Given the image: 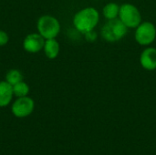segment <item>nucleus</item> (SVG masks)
<instances>
[{"instance_id": "nucleus-12", "label": "nucleus", "mask_w": 156, "mask_h": 155, "mask_svg": "<svg viewBox=\"0 0 156 155\" xmlns=\"http://www.w3.org/2000/svg\"><path fill=\"white\" fill-rule=\"evenodd\" d=\"M12 87H13V93L17 98L25 97L29 92V86L23 80L13 85Z\"/></svg>"}, {"instance_id": "nucleus-9", "label": "nucleus", "mask_w": 156, "mask_h": 155, "mask_svg": "<svg viewBox=\"0 0 156 155\" xmlns=\"http://www.w3.org/2000/svg\"><path fill=\"white\" fill-rule=\"evenodd\" d=\"M13 87L6 80L0 81V107L7 106L13 98Z\"/></svg>"}, {"instance_id": "nucleus-7", "label": "nucleus", "mask_w": 156, "mask_h": 155, "mask_svg": "<svg viewBox=\"0 0 156 155\" xmlns=\"http://www.w3.org/2000/svg\"><path fill=\"white\" fill-rule=\"evenodd\" d=\"M45 41L46 39L39 33L38 34L33 33L27 35L25 37L23 42V47L27 52L37 53L44 48Z\"/></svg>"}, {"instance_id": "nucleus-2", "label": "nucleus", "mask_w": 156, "mask_h": 155, "mask_svg": "<svg viewBox=\"0 0 156 155\" xmlns=\"http://www.w3.org/2000/svg\"><path fill=\"white\" fill-rule=\"evenodd\" d=\"M128 32V27L120 20L115 18L108 20L101 29V37L108 42H117L122 39Z\"/></svg>"}, {"instance_id": "nucleus-13", "label": "nucleus", "mask_w": 156, "mask_h": 155, "mask_svg": "<svg viewBox=\"0 0 156 155\" xmlns=\"http://www.w3.org/2000/svg\"><path fill=\"white\" fill-rule=\"evenodd\" d=\"M5 80L10 84V85H15L20 81L23 80V76L20 71L16 69H11L7 72L5 76Z\"/></svg>"}, {"instance_id": "nucleus-3", "label": "nucleus", "mask_w": 156, "mask_h": 155, "mask_svg": "<svg viewBox=\"0 0 156 155\" xmlns=\"http://www.w3.org/2000/svg\"><path fill=\"white\" fill-rule=\"evenodd\" d=\"M120 20L128 28H136L143 21L140 10L133 4H122L120 6Z\"/></svg>"}, {"instance_id": "nucleus-15", "label": "nucleus", "mask_w": 156, "mask_h": 155, "mask_svg": "<svg viewBox=\"0 0 156 155\" xmlns=\"http://www.w3.org/2000/svg\"><path fill=\"white\" fill-rule=\"evenodd\" d=\"M8 42V35L3 31L0 30V46H5Z\"/></svg>"}, {"instance_id": "nucleus-8", "label": "nucleus", "mask_w": 156, "mask_h": 155, "mask_svg": "<svg viewBox=\"0 0 156 155\" xmlns=\"http://www.w3.org/2000/svg\"><path fill=\"white\" fill-rule=\"evenodd\" d=\"M140 64L143 69L153 71L156 69V48L153 47L146 48L140 56Z\"/></svg>"}, {"instance_id": "nucleus-1", "label": "nucleus", "mask_w": 156, "mask_h": 155, "mask_svg": "<svg viewBox=\"0 0 156 155\" xmlns=\"http://www.w3.org/2000/svg\"><path fill=\"white\" fill-rule=\"evenodd\" d=\"M100 20V14L94 7L89 6L78 11L73 17V25L79 32L85 34L93 30Z\"/></svg>"}, {"instance_id": "nucleus-14", "label": "nucleus", "mask_w": 156, "mask_h": 155, "mask_svg": "<svg viewBox=\"0 0 156 155\" xmlns=\"http://www.w3.org/2000/svg\"><path fill=\"white\" fill-rule=\"evenodd\" d=\"M83 35L85 36L86 40L89 41V42H93L97 38V33L94 31V29L93 30H90V31H89V32H87V33H85Z\"/></svg>"}, {"instance_id": "nucleus-4", "label": "nucleus", "mask_w": 156, "mask_h": 155, "mask_svg": "<svg viewBox=\"0 0 156 155\" xmlns=\"http://www.w3.org/2000/svg\"><path fill=\"white\" fill-rule=\"evenodd\" d=\"M38 33L45 38H55L60 31V24L58 20L49 15L42 16L37 21Z\"/></svg>"}, {"instance_id": "nucleus-11", "label": "nucleus", "mask_w": 156, "mask_h": 155, "mask_svg": "<svg viewBox=\"0 0 156 155\" xmlns=\"http://www.w3.org/2000/svg\"><path fill=\"white\" fill-rule=\"evenodd\" d=\"M120 13V5L116 3H108L102 8V14L108 20L118 18Z\"/></svg>"}, {"instance_id": "nucleus-5", "label": "nucleus", "mask_w": 156, "mask_h": 155, "mask_svg": "<svg viewBox=\"0 0 156 155\" xmlns=\"http://www.w3.org/2000/svg\"><path fill=\"white\" fill-rule=\"evenodd\" d=\"M156 37L155 26L149 21L142 22L136 28L134 33V38L136 42L141 46L151 45Z\"/></svg>"}, {"instance_id": "nucleus-6", "label": "nucleus", "mask_w": 156, "mask_h": 155, "mask_svg": "<svg viewBox=\"0 0 156 155\" xmlns=\"http://www.w3.org/2000/svg\"><path fill=\"white\" fill-rule=\"evenodd\" d=\"M34 100L27 97L18 98L12 105V112L17 118H25L30 115L34 110Z\"/></svg>"}, {"instance_id": "nucleus-10", "label": "nucleus", "mask_w": 156, "mask_h": 155, "mask_svg": "<svg viewBox=\"0 0 156 155\" xmlns=\"http://www.w3.org/2000/svg\"><path fill=\"white\" fill-rule=\"evenodd\" d=\"M43 49H44L45 55L49 59H54L55 58L58 57L59 53V44L55 38L46 39Z\"/></svg>"}]
</instances>
